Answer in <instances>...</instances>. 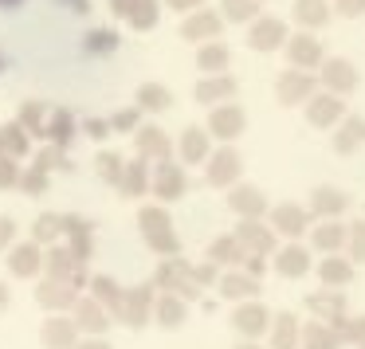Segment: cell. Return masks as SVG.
<instances>
[{
  "mask_svg": "<svg viewBox=\"0 0 365 349\" xmlns=\"http://www.w3.org/2000/svg\"><path fill=\"white\" fill-rule=\"evenodd\" d=\"M341 9H346V12H357V9H361V0H346Z\"/></svg>",
  "mask_w": 365,
  "mask_h": 349,
  "instance_id": "2",
  "label": "cell"
},
{
  "mask_svg": "<svg viewBox=\"0 0 365 349\" xmlns=\"http://www.w3.org/2000/svg\"><path fill=\"white\" fill-rule=\"evenodd\" d=\"M302 16H310V20L318 16V0H302Z\"/></svg>",
  "mask_w": 365,
  "mask_h": 349,
  "instance_id": "1",
  "label": "cell"
}]
</instances>
